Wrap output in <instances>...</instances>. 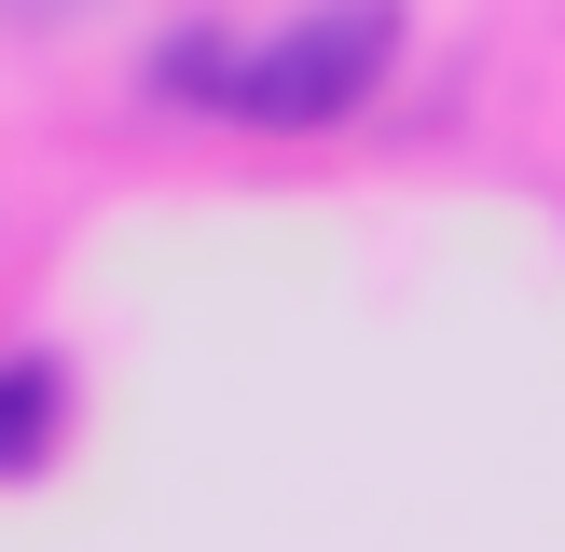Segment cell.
<instances>
[{
	"label": "cell",
	"instance_id": "1",
	"mask_svg": "<svg viewBox=\"0 0 565 552\" xmlns=\"http://www.w3.org/2000/svg\"><path fill=\"white\" fill-rule=\"evenodd\" d=\"M386 55H401V14L386 0H331V14H303V28L235 55V110L248 125H345L386 83Z\"/></svg>",
	"mask_w": 565,
	"mask_h": 552
},
{
	"label": "cell",
	"instance_id": "2",
	"mask_svg": "<svg viewBox=\"0 0 565 552\" xmlns=\"http://www.w3.org/2000/svg\"><path fill=\"white\" fill-rule=\"evenodd\" d=\"M55 442H70V373L55 359H0V484H28Z\"/></svg>",
	"mask_w": 565,
	"mask_h": 552
}]
</instances>
